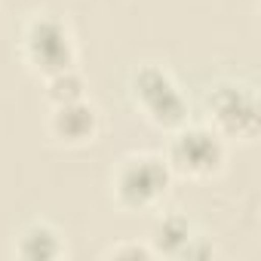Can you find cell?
Listing matches in <instances>:
<instances>
[{
    "label": "cell",
    "mask_w": 261,
    "mask_h": 261,
    "mask_svg": "<svg viewBox=\"0 0 261 261\" xmlns=\"http://www.w3.org/2000/svg\"><path fill=\"white\" fill-rule=\"evenodd\" d=\"M53 133L56 139L68 142V145H83L95 136V129H98V114L95 108L80 98V101H68V105H53Z\"/></svg>",
    "instance_id": "cell-6"
},
{
    "label": "cell",
    "mask_w": 261,
    "mask_h": 261,
    "mask_svg": "<svg viewBox=\"0 0 261 261\" xmlns=\"http://www.w3.org/2000/svg\"><path fill=\"white\" fill-rule=\"evenodd\" d=\"M108 258H133V261H148V258H154V249H151V243L145 246V243H120V246H111L108 252H105Z\"/></svg>",
    "instance_id": "cell-10"
},
{
    "label": "cell",
    "mask_w": 261,
    "mask_h": 261,
    "mask_svg": "<svg viewBox=\"0 0 261 261\" xmlns=\"http://www.w3.org/2000/svg\"><path fill=\"white\" fill-rule=\"evenodd\" d=\"M25 49L31 65L40 74H56L65 68H74V43L68 28L53 19V16H40L28 25V37H25Z\"/></svg>",
    "instance_id": "cell-4"
},
{
    "label": "cell",
    "mask_w": 261,
    "mask_h": 261,
    "mask_svg": "<svg viewBox=\"0 0 261 261\" xmlns=\"http://www.w3.org/2000/svg\"><path fill=\"white\" fill-rule=\"evenodd\" d=\"M221 163H224V142L218 139V133L194 126V129H181L175 136L172 151H169L172 169L200 178V175H212Z\"/></svg>",
    "instance_id": "cell-5"
},
{
    "label": "cell",
    "mask_w": 261,
    "mask_h": 261,
    "mask_svg": "<svg viewBox=\"0 0 261 261\" xmlns=\"http://www.w3.org/2000/svg\"><path fill=\"white\" fill-rule=\"evenodd\" d=\"M206 105H209V114L218 126V133L230 139H252L258 133V105L246 86L221 83L209 92Z\"/></svg>",
    "instance_id": "cell-3"
},
{
    "label": "cell",
    "mask_w": 261,
    "mask_h": 261,
    "mask_svg": "<svg viewBox=\"0 0 261 261\" xmlns=\"http://www.w3.org/2000/svg\"><path fill=\"white\" fill-rule=\"evenodd\" d=\"M172 181V166L160 157L142 154L129 157L114 175V194L123 209H148L154 206Z\"/></svg>",
    "instance_id": "cell-1"
},
{
    "label": "cell",
    "mask_w": 261,
    "mask_h": 261,
    "mask_svg": "<svg viewBox=\"0 0 261 261\" xmlns=\"http://www.w3.org/2000/svg\"><path fill=\"white\" fill-rule=\"evenodd\" d=\"M191 237H194V230H191L188 218L172 212V215H163V218L154 224V230H151V249H154V255L178 258Z\"/></svg>",
    "instance_id": "cell-8"
},
{
    "label": "cell",
    "mask_w": 261,
    "mask_h": 261,
    "mask_svg": "<svg viewBox=\"0 0 261 261\" xmlns=\"http://www.w3.org/2000/svg\"><path fill=\"white\" fill-rule=\"evenodd\" d=\"M83 95H86V83H83V77H80L74 68H65V71L49 74V83H46V98H49L53 105L80 101Z\"/></svg>",
    "instance_id": "cell-9"
},
{
    "label": "cell",
    "mask_w": 261,
    "mask_h": 261,
    "mask_svg": "<svg viewBox=\"0 0 261 261\" xmlns=\"http://www.w3.org/2000/svg\"><path fill=\"white\" fill-rule=\"evenodd\" d=\"M16 255L25 261H53L65 255V243L62 237L49 227V224H31L16 246Z\"/></svg>",
    "instance_id": "cell-7"
},
{
    "label": "cell",
    "mask_w": 261,
    "mask_h": 261,
    "mask_svg": "<svg viewBox=\"0 0 261 261\" xmlns=\"http://www.w3.org/2000/svg\"><path fill=\"white\" fill-rule=\"evenodd\" d=\"M133 89H136V98L142 101V108L148 111V117L163 126V129H178L185 126L188 120V105L178 92V86L169 80L166 71L148 65L136 74L133 80Z\"/></svg>",
    "instance_id": "cell-2"
}]
</instances>
